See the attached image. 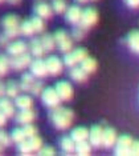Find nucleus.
<instances>
[{
  "instance_id": "45",
  "label": "nucleus",
  "mask_w": 139,
  "mask_h": 156,
  "mask_svg": "<svg viewBox=\"0 0 139 156\" xmlns=\"http://www.w3.org/2000/svg\"><path fill=\"white\" fill-rule=\"evenodd\" d=\"M5 95V86L0 83V98H3Z\"/></svg>"
},
{
  "instance_id": "34",
  "label": "nucleus",
  "mask_w": 139,
  "mask_h": 156,
  "mask_svg": "<svg viewBox=\"0 0 139 156\" xmlns=\"http://www.w3.org/2000/svg\"><path fill=\"white\" fill-rule=\"evenodd\" d=\"M9 68H11L9 59L4 55H0V76L5 75V73L9 71Z\"/></svg>"
},
{
  "instance_id": "23",
  "label": "nucleus",
  "mask_w": 139,
  "mask_h": 156,
  "mask_svg": "<svg viewBox=\"0 0 139 156\" xmlns=\"http://www.w3.org/2000/svg\"><path fill=\"white\" fill-rule=\"evenodd\" d=\"M15 104L16 107L19 109H28V108H32V104H33V101H32V98L28 96V95H17L15 98Z\"/></svg>"
},
{
  "instance_id": "5",
  "label": "nucleus",
  "mask_w": 139,
  "mask_h": 156,
  "mask_svg": "<svg viewBox=\"0 0 139 156\" xmlns=\"http://www.w3.org/2000/svg\"><path fill=\"white\" fill-rule=\"evenodd\" d=\"M133 144V137L129 135H122V136L117 137V141L114 144V154L115 155H130V148Z\"/></svg>"
},
{
  "instance_id": "21",
  "label": "nucleus",
  "mask_w": 139,
  "mask_h": 156,
  "mask_svg": "<svg viewBox=\"0 0 139 156\" xmlns=\"http://www.w3.org/2000/svg\"><path fill=\"white\" fill-rule=\"evenodd\" d=\"M29 49H31V54L33 55L36 59L42 58L44 54H45V49L42 48L40 39H32L31 43H29Z\"/></svg>"
},
{
  "instance_id": "16",
  "label": "nucleus",
  "mask_w": 139,
  "mask_h": 156,
  "mask_svg": "<svg viewBox=\"0 0 139 156\" xmlns=\"http://www.w3.org/2000/svg\"><path fill=\"white\" fill-rule=\"evenodd\" d=\"M35 12H36V15L38 17H41V19H51L53 15L52 5H49L48 3H45V2L37 3L36 7H35Z\"/></svg>"
},
{
  "instance_id": "24",
  "label": "nucleus",
  "mask_w": 139,
  "mask_h": 156,
  "mask_svg": "<svg viewBox=\"0 0 139 156\" xmlns=\"http://www.w3.org/2000/svg\"><path fill=\"white\" fill-rule=\"evenodd\" d=\"M91 145L88 140H82V141H77L76 143V148H74V152L77 155H81V156H86V155H90L91 154Z\"/></svg>"
},
{
  "instance_id": "48",
  "label": "nucleus",
  "mask_w": 139,
  "mask_h": 156,
  "mask_svg": "<svg viewBox=\"0 0 139 156\" xmlns=\"http://www.w3.org/2000/svg\"><path fill=\"white\" fill-rule=\"evenodd\" d=\"M2 151H3V145L0 144V154H2Z\"/></svg>"
},
{
  "instance_id": "10",
  "label": "nucleus",
  "mask_w": 139,
  "mask_h": 156,
  "mask_svg": "<svg viewBox=\"0 0 139 156\" xmlns=\"http://www.w3.org/2000/svg\"><path fill=\"white\" fill-rule=\"evenodd\" d=\"M55 90L61 100H70L73 96V87H72V84L68 83V81H58V83L56 84Z\"/></svg>"
},
{
  "instance_id": "49",
  "label": "nucleus",
  "mask_w": 139,
  "mask_h": 156,
  "mask_svg": "<svg viewBox=\"0 0 139 156\" xmlns=\"http://www.w3.org/2000/svg\"><path fill=\"white\" fill-rule=\"evenodd\" d=\"M2 2H4V0H0V3H2Z\"/></svg>"
},
{
  "instance_id": "29",
  "label": "nucleus",
  "mask_w": 139,
  "mask_h": 156,
  "mask_svg": "<svg viewBox=\"0 0 139 156\" xmlns=\"http://www.w3.org/2000/svg\"><path fill=\"white\" fill-rule=\"evenodd\" d=\"M20 91H21L20 90V84L16 83V81L11 80V81H8V83L5 84V95L8 98H16L17 95H19Z\"/></svg>"
},
{
  "instance_id": "7",
  "label": "nucleus",
  "mask_w": 139,
  "mask_h": 156,
  "mask_svg": "<svg viewBox=\"0 0 139 156\" xmlns=\"http://www.w3.org/2000/svg\"><path fill=\"white\" fill-rule=\"evenodd\" d=\"M97 20H98V12L94 8H86L85 11H82V15H81L78 26L88 31L89 28H91L97 23Z\"/></svg>"
},
{
  "instance_id": "35",
  "label": "nucleus",
  "mask_w": 139,
  "mask_h": 156,
  "mask_svg": "<svg viewBox=\"0 0 139 156\" xmlns=\"http://www.w3.org/2000/svg\"><path fill=\"white\" fill-rule=\"evenodd\" d=\"M31 22L35 28V32H42V31H44V27H45L44 19H41V17H38V16H35L31 19Z\"/></svg>"
},
{
  "instance_id": "13",
  "label": "nucleus",
  "mask_w": 139,
  "mask_h": 156,
  "mask_svg": "<svg viewBox=\"0 0 139 156\" xmlns=\"http://www.w3.org/2000/svg\"><path fill=\"white\" fill-rule=\"evenodd\" d=\"M31 73L35 77H45L48 75V71H46V66H45V62L41 60L40 58L31 62Z\"/></svg>"
},
{
  "instance_id": "42",
  "label": "nucleus",
  "mask_w": 139,
  "mask_h": 156,
  "mask_svg": "<svg viewBox=\"0 0 139 156\" xmlns=\"http://www.w3.org/2000/svg\"><path fill=\"white\" fill-rule=\"evenodd\" d=\"M124 3H126V5L129 8H133V9L139 8V0H124Z\"/></svg>"
},
{
  "instance_id": "1",
  "label": "nucleus",
  "mask_w": 139,
  "mask_h": 156,
  "mask_svg": "<svg viewBox=\"0 0 139 156\" xmlns=\"http://www.w3.org/2000/svg\"><path fill=\"white\" fill-rule=\"evenodd\" d=\"M49 119H51V122H52L55 128L66 129L72 126L73 119H74V113H73L72 109L57 105V107H55V108H51Z\"/></svg>"
},
{
  "instance_id": "30",
  "label": "nucleus",
  "mask_w": 139,
  "mask_h": 156,
  "mask_svg": "<svg viewBox=\"0 0 139 156\" xmlns=\"http://www.w3.org/2000/svg\"><path fill=\"white\" fill-rule=\"evenodd\" d=\"M27 141L31 148V152H37L42 147V140L37 135H35V136H32V137H27Z\"/></svg>"
},
{
  "instance_id": "6",
  "label": "nucleus",
  "mask_w": 139,
  "mask_h": 156,
  "mask_svg": "<svg viewBox=\"0 0 139 156\" xmlns=\"http://www.w3.org/2000/svg\"><path fill=\"white\" fill-rule=\"evenodd\" d=\"M41 100H42V103H44V105H46L48 108H55V107H57V105H60V103H61V99L58 98L56 90L52 88V87L42 90Z\"/></svg>"
},
{
  "instance_id": "43",
  "label": "nucleus",
  "mask_w": 139,
  "mask_h": 156,
  "mask_svg": "<svg viewBox=\"0 0 139 156\" xmlns=\"http://www.w3.org/2000/svg\"><path fill=\"white\" fill-rule=\"evenodd\" d=\"M9 40H11V39L7 36L5 34H2V35H0V45H5V47H7V45L9 44V43H8Z\"/></svg>"
},
{
  "instance_id": "25",
  "label": "nucleus",
  "mask_w": 139,
  "mask_h": 156,
  "mask_svg": "<svg viewBox=\"0 0 139 156\" xmlns=\"http://www.w3.org/2000/svg\"><path fill=\"white\" fill-rule=\"evenodd\" d=\"M80 64H81L80 67L88 73V75L95 72V69H97V62H95L93 58H89V56H86V58H85L82 62L80 63Z\"/></svg>"
},
{
  "instance_id": "39",
  "label": "nucleus",
  "mask_w": 139,
  "mask_h": 156,
  "mask_svg": "<svg viewBox=\"0 0 139 156\" xmlns=\"http://www.w3.org/2000/svg\"><path fill=\"white\" fill-rule=\"evenodd\" d=\"M0 144H2L3 147H8L11 144V136L3 129H0Z\"/></svg>"
},
{
  "instance_id": "22",
  "label": "nucleus",
  "mask_w": 139,
  "mask_h": 156,
  "mask_svg": "<svg viewBox=\"0 0 139 156\" xmlns=\"http://www.w3.org/2000/svg\"><path fill=\"white\" fill-rule=\"evenodd\" d=\"M60 147L64 154L66 155H70L74 152V148H76V141H74L70 136H64L61 141H60Z\"/></svg>"
},
{
  "instance_id": "20",
  "label": "nucleus",
  "mask_w": 139,
  "mask_h": 156,
  "mask_svg": "<svg viewBox=\"0 0 139 156\" xmlns=\"http://www.w3.org/2000/svg\"><path fill=\"white\" fill-rule=\"evenodd\" d=\"M69 75L72 77V80L77 81V83H84V81H86V79H88V73L85 72L81 67H77V66L70 67Z\"/></svg>"
},
{
  "instance_id": "15",
  "label": "nucleus",
  "mask_w": 139,
  "mask_h": 156,
  "mask_svg": "<svg viewBox=\"0 0 139 156\" xmlns=\"http://www.w3.org/2000/svg\"><path fill=\"white\" fill-rule=\"evenodd\" d=\"M27 49H28L27 43L25 41H21V40H16V41H13V43H9L7 45V52H8L11 56L24 54V52H27Z\"/></svg>"
},
{
  "instance_id": "40",
  "label": "nucleus",
  "mask_w": 139,
  "mask_h": 156,
  "mask_svg": "<svg viewBox=\"0 0 139 156\" xmlns=\"http://www.w3.org/2000/svg\"><path fill=\"white\" fill-rule=\"evenodd\" d=\"M37 154L38 155H56V151H55V148H52V147H41L40 150L37 151Z\"/></svg>"
},
{
  "instance_id": "41",
  "label": "nucleus",
  "mask_w": 139,
  "mask_h": 156,
  "mask_svg": "<svg viewBox=\"0 0 139 156\" xmlns=\"http://www.w3.org/2000/svg\"><path fill=\"white\" fill-rule=\"evenodd\" d=\"M130 155L139 156V140H133V144H131L130 148Z\"/></svg>"
},
{
  "instance_id": "44",
  "label": "nucleus",
  "mask_w": 139,
  "mask_h": 156,
  "mask_svg": "<svg viewBox=\"0 0 139 156\" xmlns=\"http://www.w3.org/2000/svg\"><path fill=\"white\" fill-rule=\"evenodd\" d=\"M5 122H7V116L3 113L2 111H0V128H2L3 126L5 124Z\"/></svg>"
},
{
  "instance_id": "32",
  "label": "nucleus",
  "mask_w": 139,
  "mask_h": 156,
  "mask_svg": "<svg viewBox=\"0 0 139 156\" xmlns=\"http://www.w3.org/2000/svg\"><path fill=\"white\" fill-rule=\"evenodd\" d=\"M66 0H53L52 3V9L56 13H64L66 11Z\"/></svg>"
},
{
  "instance_id": "18",
  "label": "nucleus",
  "mask_w": 139,
  "mask_h": 156,
  "mask_svg": "<svg viewBox=\"0 0 139 156\" xmlns=\"http://www.w3.org/2000/svg\"><path fill=\"white\" fill-rule=\"evenodd\" d=\"M126 43L127 47H129L131 51L135 52V54H139V31H131V32L127 35L126 37Z\"/></svg>"
},
{
  "instance_id": "17",
  "label": "nucleus",
  "mask_w": 139,
  "mask_h": 156,
  "mask_svg": "<svg viewBox=\"0 0 139 156\" xmlns=\"http://www.w3.org/2000/svg\"><path fill=\"white\" fill-rule=\"evenodd\" d=\"M35 120V112L32 108H28V109H20V112L16 113V122L24 126V124H28V123H32Z\"/></svg>"
},
{
  "instance_id": "4",
  "label": "nucleus",
  "mask_w": 139,
  "mask_h": 156,
  "mask_svg": "<svg viewBox=\"0 0 139 156\" xmlns=\"http://www.w3.org/2000/svg\"><path fill=\"white\" fill-rule=\"evenodd\" d=\"M88 56V52L85 51L84 48H73L70 49L69 52L65 54V58H64V64L66 67H74L77 64H80L81 62Z\"/></svg>"
},
{
  "instance_id": "38",
  "label": "nucleus",
  "mask_w": 139,
  "mask_h": 156,
  "mask_svg": "<svg viewBox=\"0 0 139 156\" xmlns=\"http://www.w3.org/2000/svg\"><path fill=\"white\" fill-rule=\"evenodd\" d=\"M42 90H44V87H42V83H41V81H36V80H35V83L32 84L29 92H31L32 95H35V96H38V95H41Z\"/></svg>"
},
{
  "instance_id": "26",
  "label": "nucleus",
  "mask_w": 139,
  "mask_h": 156,
  "mask_svg": "<svg viewBox=\"0 0 139 156\" xmlns=\"http://www.w3.org/2000/svg\"><path fill=\"white\" fill-rule=\"evenodd\" d=\"M88 136H89V131L85 128V127H77L72 131L70 133V137L76 141H82V140H88Z\"/></svg>"
},
{
  "instance_id": "19",
  "label": "nucleus",
  "mask_w": 139,
  "mask_h": 156,
  "mask_svg": "<svg viewBox=\"0 0 139 156\" xmlns=\"http://www.w3.org/2000/svg\"><path fill=\"white\" fill-rule=\"evenodd\" d=\"M0 111H2L7 118H12L15 115V107H13L12 101L7 98H0Z\"/></svg>"
},
{
  "instance_id": "11",
  "label": "nucleus",
  "mask_w": 139,
  "mask_h": 156,
  "mask_svg": "<svg viewBox=\"0 0 139 156\" xmlns=\"http://www.w3.org/2000/svg\"><path fill=\"white\" fill-rule=\"evenodd\" d=\"M102 132H103V127L102 126H93L90 131H89V143L91 147L99 148L102 144Z\"/></svg>"
},
{
  "instance_id": "37",
  "label": "nucleus",
  "mask_w": 139,
  "mask_h": 156,
  "mask_svg": "<svg viewBox=\"0 0 139 156\" xmlns=\"http://www.w3.org/2000/svg\"><path fill=\"white\" fill-rule=\"evenodd\" d=\"M23 131H24V135H25V137H32V136H35V135H37V128L35 126H32L31 123L24 124Z\"/></svg>"
},
{
  "instance_id": "46",
  "label": "nucleus",
  "mask_w": 139,
  "mask_h": 156,
  "mask_svg": "<svg viewBox=\"0 0 139 156\" xmlns=\"http://www.w3.org/2000/svg\"><path fill=\"white\" fill-rule=\"evenodd\" d=\"M76 3H78V4H86V3L89 2V0H74Z\"/></svg>"
},
{
  "instance_id": "3",
  "label": "nucleus",
  "mask_w": 139,
  "mask_h": 156,
  "mask_svg": "<svg viewBox=\"0 0 139 156\" xmlns=\"http://www.w3.org/2000/svg\"><path fill=\"white\" fill-rule=\"evenodd\" d=\"M53 37H55L57 48H58L62 54H66V52H69L70 49H73V39L66 31H64V30L56 31V34L53 35Z\"/></svg>"
},
{
  "instance_id": "33",
  "label": "nucleus",
  "mask_w": 139,
  "mask_h": 156,
  "mask_svg": "<svg viewBox=\"0 0 139 156\" xmlns=\"http://www.w3.org/2000/svg\"><path fill=\"white\" fill-rule=\"evenodd\" d=\"M25 139H27V137H25V135H24L23 128H15L12 131V133H11V140H13L17 144H19L20 141L25 140Z\"/></svg>"
},
{
  "instance_id": "12",
  "label": "nucleus",
  "mask_w": 139,
  "mask_h": 156,
  "mask_svg": "<svg viewBox=\"0 0 139 156\" xmlns=\"http://www.w3.org/2000/svg\"><path fill=\"white\" fill-rule=\"evenodd\" d=\"M115 141H117V132H115V129L110 128V127H108V128H103L101 147L106 148V150H109V148H113L114 147Z\"/></svg>"
},
{
  "instance_id": "36",
  "label": "nucleus",
  "mask_w": 139,
  "mask_h": 156,
  "mask_svg": "<svg viewBox=\"0 0 139 156\" xmlns=\"http://www.w3.org/2000/svg\"><path fill=\"white\" fill-rule=\"evenodd\" d=\"M85 34H86V30H84L82 27H80L77 24L72 31V37L74 39V40H82V39L85 37Z\"/></svg>"
},
{
  "instance_id": "28",
  "label": "nucleus",
  "mask_w": 139,
  "mask_h": 156,
  "mask_svg": "<svg viewBox=\"0 0 139 156\" xmlns=\"http://www.w3.org/2000/svg\"><path fill=\"white\" fill-rule=\"evenodd\" d=\"M35 83V76L32 73H24L21 76V81H20V90L21 91H25V92H29L31 91V87L32 84Z\"/></svg>"
},
{
  "instance_id": "9",
  "label": "nucleus",
  "mask_w": 139,
  "mask_h": 156,
  "mask_svg": "<svg viewBox=\"0 0 139 156\" xmlns=\"http://www.w3.org/2000/svg\"><path fill=\"white\" fill-rule=\"evenodd\" d=\"M45 66H46L48 73L49 75H53V76L60 75L64 68V63L57 58V56H49V58L45 60Z\"/></svg>"
},
{
  "instance_id": "47",
  "label": "nucleus",
  "mask_w": 139,
  "mask_h": 156,
  "mask_svg": "<svg viewBox=\"0 0 139 156\" xmlns=\"http://www.w3.org/2000/svg\"><path fill=\"white\" fill-rule=\"evenodd\" d=\"M8 3H11V4H19V3L21 2V0H7Z\"/></svg>"
},
{
  "instance_id": "27",
  "label": "nucleus",
  "mask_w": 139,
  "mask_h": 156,
  "mask_svg": "<svg viewBox=\"0 0 139 156\" xmlns=\"http://www.w3.org/2000/svg\"><path fill=\"white\" fill-rule=\"evenodd\" d=\"M41 44H42V48L45 49V52H51L56 48V41H55V37L49 34H45L42 35L41 39H40Z\"/></svg>"
},
{
  "instance_id": "2",
  "label": "nucleus",
  "mask_w": 139,
  "mask_h": 156,
  "mask_svg": "<svg viewBox=\"0 0 139 156\" xmlns=\"http://www.w3.org/2000/svg\"><path fill=\"white\" fill-rule=\"evenodd\" d=\"M2 26L4 28V34L9 39L16 37L20 34V19L16 15H8L2 20Z\"/></svg>"
},
{
  "instance_id": "14",
  "label": "nucleus",
  "mask_w": 139,
  "mask_h": 156,
  "mask_svg": "<svg viewBox=\"0 0 139 156\" xmlns=\"http://www.w3.org/2000/svg\"><path fill=\"white\" fill-rule=\"evenodd\" d=\"M81 15H82V9L78 5H72L69 8H66L65 11V19L68 20V23L73 24V26H77L80 23Z\"/></svg>"
},
{
  "instance_id": "8",
  "label": "nucleus",
  "mask_w": 139,
  "mask_h": 156,
  "mask_svg": "<svg viewBox=\"0 0 139 156\" xmlns=\"http://www.w3.org/2000/svg\"><path fill=\"white\" fill-rule=\"evenodd\" d=\"M31 62H32L31 55H28L27 52L16 55V56H12V59H9L11 68H13L15 71H21V69L27 68V67L31 64Z\"/></svg>"
},
{
  "instance_id": "31",
  "label": "nucleus",
  "mask_w": 139,
  "mask_h": 156,
  "mask_svg": "<svg viewBox=\"0 0 139 156\" xmlns=\"http://www.w3.org/2000/svg\"><path fill=\"white\" fill-rule=\"evenodd\" d=\"M20 34L25 35V36H32L35 34V28L32 26L31 20H24L20 22Z\"/></svg>"
}]
</instances>
